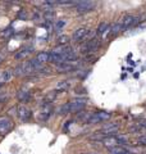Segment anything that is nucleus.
I'll return each instance as SVG.
<instances>
[{
  "label": "nucleus",
  "instance_id": "obj_29",
  "mask_svg": "<svg viewBox=\"0 0 146 154\" xmlns=\"http://www.w3.org/2000/svg\"><path fill=\"white\" fill-rule=\"evenodd\" d=\"M137 144H138V145L146 146V135H144V136H140V137L137 139Z\"/></svg>",
  "mask_w": 146,
  "mask_h": 154
},
{
  "label": "nucleus",
  "instance_id": "obj_11",
  "mask_svg": "<svg viewBox=\"0 0 146 154\" xmlns=\"http://www.w3.org/2000/svg\"><path fill=\"white\" fill-rule=\"evenodd\" d=\"M31 53H33V46L31 45H26L23 46L21 50L16 53V55H14V58H16L17 60H21V59H24L27 55H30Z\"/></svg>",
  "mask_w": 146,
  "mask_h": 154
},
{
  "label": "nucleus",
  "instance_id": "obj_4",
  "mask_svg": "<svg viewBox=\"0 0 146 154\" xmlns=\"http://www.w3.org/2000/svg\"><path fill=\"white\" fill-rule=\"evenodd\" d=\"M76 11L77 13H89V12H92L96 7V4L94 2H89V0H84V2H78L76 3Z\"/></svg>",
  "mask_w": 146,
  "mask_h": 154
},
{
  "label": "nucleus",
  "instance_id": "obj_13",
  "mask_svg": "<svg viewBox=\"0 0 146 154\" xmlns=\"http://www.w3.org/2000/svg\"><path fill=\"white\" fill-rule=\"evenodd\" d=\"M49 62H51L53 64L58 66L60 63H64V62H67V60H65V58L63 55L58 54V53H55L54 50H53V51H50V60H49Z\"/></svg>",
  "mask_w": 146,
  "mask_h": 154
},
{
  "label": "nucleus",
  "instance_id": "obj_15",
  "mask_svg": "<svg viewBox=\"0 0 146 154\" xmlns=\"http://www.w3.org/2000/svg\"><path fill=\"white\" fill-rule=\"evenodd\" d=\"M30 98H31V93L28 90H19L17 93V99L19 100V102H22V103L28 102Z\"/></svg>",
  "mask_w": 146,
  "mask_h": 154
},
{
  "label": "nucleus",
  "instance_id": "obj_8",
  "mask_svg": "<svg viewBox=\"0 0 146 154\" xmlns=\"http://www.w3.org/2000/svg\"><path fill=\"white\" fill-rule=\"evenodd\" d=\"M17 113L22 122H28L32 117V112L27 107H24V105H21V107L17 108Z\"/></svg>",
  "mask_w": 146,
  "mask_h": 154
},
{
  "label": "nucleus",
  "instance_id": "obj_33",
  "mask_svg": "<svg viewBox=\"0 0 146 154\" xmlns=\"http://www.w3.org/2000/svg\"><path fill=\"white\" fill-rule=\"evenodd\" d=\"M3 60H4V57H3L2 54H0V64H2V63H3Z\"/></svg>",
  "mask_w": 146,
  "mask_h": 154
},
{
  "label": "nucleus",
  "instance_id": "obj_20",
  "mask_svg": "<svg viewBox=\"0 0 146 154\" xmlns=\"http://www.w3.org/2000/svg\"><path fill=\"white\" fill-rule=\"evenodd\" d=\"M91 116H92V112H80V113H77V121H81L82 123H87L90 121V118H91Z\"/></svg>",
  "mask_w": 146,
  "mask_h": 154
},
{
  "label": "nucleus",
  "instance_id": "obj_10",
  "mask_svg": "<svg viewBox=\"0 0 146 154\" xmlns=\"http://www.w3.org/2000/svg\"><path fill=\"white\" fill-rule=\"evenodd\" d=\"M89 33H90V31L87 30V28H85V27L77 28V30L73 32V35H72V40L76 41V42H80V41H82L84 38H86L87 36H89Z\"/></svg>",
  "mask_w": 146,
  "mask_h": 154
},
{
  "label": "nucleus",
  "instance_id": "obj_12",
  "mask_svg": "<svg viewBox=\"0 0 146 154\" xmlns=\"http://www.w3.org/2000/svg\"><path fill=\"white\" fill-rule=\"evenodd\" d=\"M101 144H103L104 146H106L108 149L110 148H114V146H118V140H117V136H104L101 139Z\"/></svg>",
  "mask_w": 146,
  "mask_h": 154
},
{
  "label": "nucleus",
  "instance_id": "obj_17",
  "mask_svg": "<svg viewBox=\"0 0 146 154\" xmlns=\"http://www.w3.org/2000/svg\"><path fill=\"white\" fill-rule=\"evenodd\" d=\"M13 77H14V69H7V71L2 72V75H0V81L4 84V82L11 81Z\"/></svg>",
  "mask_w": 146,
  "mask_h": 154
},
{
  "label": "nucleus",
  "instance_id": "obj_14",
  "mask_svg": "<svg viewBox=\"0 0 146 154\" xmlns=\"http://www.w3.org/2000/svg\"><path fill=\"white\" fill-rule=\"evenodd\" d=\"M45 104H46V108L42 109L40 112V114H38V121H42V122H46L47 119L50 118L51 113H53V109L49 107V104L47 103H45Z\"/></svg>",
  "mask_w": 146,
  "mask_h": 154
},
{
  "label": "nucleus",
  "instance_id": "obj_18",
  "mask_svg": "<svg viewBox=\"0 0 146 154\" xmlns=\"http://www.w3.org/2000/svg\"><path fill=\"white\" fill-rule=\"evenodd\" d=\"M71 88V84L68 82V81H59V82L56 84V88H55V93H64V91H67L68 89Z\"/></svg>",
  "mask_w": 146,
  "mask_h": 154
},
{
  "label": "nucleus",
  "instance_id": "obj_6",
  "mask_svg": "<svg viewBox=\"0 0 146 154\" xmlns=\"http://www.w3.org/2000/svg\"><path fill=\"white\" fill-rule=\"evenodd\" d=\"M118 130H119L118 123H109V125H105L99 131V134H101L103 136H114V135L118 132Z\"/></svg>",
  "mask_w": 146,
  "mask_h": 154
},
{
  "label": "nucleus",
  "instance_id": "obj_7",
  "mask_svg": "<svg viewBox=\"0 0 146 154\" xmlns=\"http://www.w3.org/2000/svg\"><path fill=\"white\" fill-rule=\"evenodd\" d=\"M13 128V121L9 117H0V135L9 132Z\"/></svg>",
  "mask_w": 146,
  "mask_h": 154
},
{
  "label": "nucleus",
  "instance_id": "obj_34",
  "mask_svg": "<svg viewBox=\"0 0 146 154\" xmlns=\"http://www.w3.org/2000/svg\"><path fill=\"white\" fill-rule=\"evenodd\" d=\"M86 154H96V153H86Z\"/></svg>",
  "mask_w": 146,
  "mask_h": 154
},
{
  "label": "nucleus",
  "instance_id": "obj_28",
  "mask_svg": "<svg viewBox=\"0 0 146 154\" xmlns=\"http://www.w3.org/2000/svg\"><path fill=\"white\" fill-rule=\"evenodd\" d=\"M19 19H22V21H26V19L28 18V14H27V12L24 11V9H22V11H19V13H18V16H17Z\"/></svg>",
  "mask_w": 146,
  "mask_h": 154
},
{
  "label": "nucleus",
  "instance_id": "obj_25",
  "mask_svg": "<svg viewBox=\"0 0 146 154\" xmlns=\"http://www.w3.org/2000/svg\"><path fill=\"white\" fill-rule=\"evenodd\" d=\"M122 31V26L120 23H115V25L111 26V31H110V35H117V33H119Z\"/></svg>",
  "mask_w": 146,
  "mask_h": 154
},
{
  "label": "nucleus",
  "instance_id": "obj_3",
  "mask_svg": "<svg viewBox=\"0 0 146 154\" xmlns=\"http://www.w3.org/2000/svg\"><path fill=\"white\" fill-rule=\"evenodd\" d=\"M110 118H111V113H109V112H97V113H92L90 121L87 122V125L101 123V122L109 121Z\"/></svg>",
  "mask_w": 146,
  "mask_h": 154
},
{
  "label": "nucleus",
  "instance_id": "obj_21",
  "mask_svg": "<svg viewBox=\"0 0 146 154\" xmlns=\"http://www.w3.org/2000/svg\"><path fill=\"white\" fill-rule=\"evenodd\" d=\"M68 113H72L71 102H69V103L63 104V105H60V107L58 108V114H60V116H65V114H68Z\"/></svg>",
  "mask_w": 146,
  "mask_h": 154
},
{
  "label": "nucleus",
  "instance_id": "obj_9",
  "mask_svg": "<svg viewBox=\"0 0 146 154\" xmlns=\"http://www.w3.org/2000/svg\"><path fill=\"white\" fill-rule=\"evenodd\" d=\"M71 107H72V112H75V113L82 112V109H85V107H86V99H84V98L73 99L71 102Z\"/></svg>",
  "mask_w": 146,
  "mask_h": 154
},
{
  "label": "nucleus",
  "instance_id": "obj_30",
  "mask_svg": "<svg viewBox=\"0 0 146 154\" xmlns=\"http://www.w3.org/2000/svg\"><path fill=\"white\" fill-rule=\"evenodd\" d=\"M42 17H44V14L38 13V12H35L33 13V16H32V18L35 19V21H40V19H42Z\"/></svg>",
  "mask_w": 146,
  "mask_h": 154
},
{
  "label": "nucleus",
  "instance_id": "obj_2",
  "mask_svg": "<svg viewBox=\"0 0 146 154\" xmlns=\"http://www.w3.org/2000/svg\"><path fill=\"white\" fill-rule=\"evenodd\" d=\"M100 49V41L97 38H91V40L86 41L85 45H82L81 53L82 54H92Z\"/></svg>",
  "mask_w": 146,
  "mask_h": 154
},
{
  "label": "nucleus",
  "instance_id": "obj_22",
  "mask_svg": "<svg viewBox=\"0 0 146 154\" xmlns=\"http://www.w3.org/2000/svg\"><path fill=\"white\" fill-rule=\"evenodd\" d=\"M14 33V30L12 27H8V28H5V30H3L2 32H0V36H2L3 38H9Z\"/></svg>",
  "mask_w": 146,
  "mask_h": 154
},
{
  "label": "nucleus",
  "instance_id": "obj_24",
  "mask_svg": "<svg viewBox=\"0 0 146 154\" xmlns=\"http://www.w3.org/2000/svg\"><path fill=\"white\" fill-rule=\"evenodd\" d=\"M54 17H55V13H54V11H53V9H49V11L44 12V18H45L46 21H53V19H54Z\"/></svg>",
  "mask_w": 146,
  "mask_h": 154
},
{
  "label": "nucleus",
  "instance_id": "obj_27",
  "mask_svg": "<svg viewBox=\"0 0 146 154\" xmlns=\"http://www.w3.org/2000/svg\"><path fill=\"white\" fill-rule=\"evenodd\" d=\"M117 140H118V144L120 146H124L128 144V139L126 136H117Z\"/></svg>",
  "mask_w": 146,
  "mask_h": 154
},
{
  "label": "nucleus",
  "instance_id": "obj_16",
  "mask_svg": "<svg viewBox=\"0 0 146 154\" xmlns=\"http://www.w3.org/2000/svg\"><path fill=\"white\" fill-rule=\"evenodd\" d=\"M55 67H56V71L59 72V73H67V72H69V71H73V64L72 63H67V62L58 64Z\"/></svg>",
  "mask_w": 146,
  "mask_h": 154
},
{
  "label": "nucleus",
  "instance_id": "obj_19",
  "mask_svg": "<svg viewBox=\"0 0 146 154\" xmlns=\"http://www.w3.org/2000/svg\"><path fill=\"white\" fill-rule=\"evenodd\" d=\"M36 59L40 62V63L45 64V63H47V62L50 60V53H47V51H40L36 55Z\"/></svg>",
  "mask_w": 146,
  "mask_h": 154
},
{
  "label": "nucleus",
  "instance_id": "obj_26",
  "mask_svg": "<svg viewBox=\"0 0 146 154\" xmlns=\"http://www.w3.org/2000/svg\"><path fill=\"white\" fill-rule=\"evenodd\" d=\"M68 42H69V36L63 35L58 37V44L59 45H68Z\"/></svg>",
  "mask_w": 146,
  "mask_h": 154
},
{
  "label": "nucleus",
  "instance_id": "obj_5",
  "mask_svg": "<svg viewBox=\"0 0 146 154\" xmlns=\"http://www.w3.org/2000/svg\"><path fill=\"white\" fill-rule=\"evenodd\" d=\"M137 17L133 16V14H126V16L122 18V22H120V26H122V31L127 30V28H131L132 26H135L137 23Z\"/></svg>",
  "mask_w": 146,
  "mask_h": 154
},
{
  "label": "nucleus",
  "instance_id": "obj_23",
  "mask_svg": "<svg viewBox=\"0 0 146 154\" xmlns=\"http://www.w3.org/2000/svg\"><path fill=\"white\" fill-rule=\"evenodd\" d=\"M65 26H67V21H65V19H58V21H55V23H54V27L56 28L58 31L63 30Z\"/></svg>",
  "mask_w": 146,
  "mask_h": 154
},
{
  "label": "nucleus",
  "instance_id": "obj_32",
  "mask_svg": "<svg viewBox=\"0 0 146 154\" xmlns=\"http://www.w3.org/2000/svg\"><path fill=\"white\" fill-rule=\"evenodd\" d=\"M138 125H140V126L142 127V128H146V119H144V121L141 122V123H138Z\"/></svg>",
  "mask_w": 146,
  "mask_h": 154
},
{
  "label": "nucleus",
  "instance_id": "obj_31",
  "mask_svg": "<svg viewBox=\"0 0 146 154\" xmlns=\"http://www.w3.org/2000/svg\"><path fill=\"white\" fill-rule=\"evenodd\" d=\"M8 98V95H7V93H0V102H4Z\"/></svg>",
  "mask_w": 146,
  "mask_h": 154
},
{
  "label": "nucleus",
  "instance_id": "obj_1",
  "mask_svg": "<svg viewBox=\"0 0 146 154\" xmlns=\"http://www.w3.org/2000/svg\"><path fill=\"white\" fill-rule=\"evenodd\" d=\"M35 73L32 66L30 64V62H24V63H19L16 68H14V76L17 77H26V76H31Z\"/></svg>",
  "mask_w": 146,
  "mask_h": 154
}]
</instances>
